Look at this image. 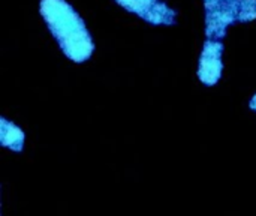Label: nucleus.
I'll return each mask as SVG.
<instances>
[{
  "label": "nucleus",
  "mask_w": 256,
  "mask_h": 216,
  "mask_svg": "<svg viewBox=\"0 0 256 216\" xmlns=\"http://www.w3.org/2000/svg\"><path fill=\"white\" fill-rule=\"evenodd\" d=\"M39 11L63 54L75 62H87L93 51V38L81 15L66 0H40Z\"/></svg>",
  "instance_id": "obj_1"
},
{
  "label": "nucleus",
  "mask_w": 256,
  "mask_h": 216,
  "mask_svg": "<svg viewBox=\"0 0 256 216\" xmlns=\"http://www.w3.org/2000/svg\"><path fill=\"white\" fill-rule=\"evenodd\" d=\"M204 11L207 39L224 41L228 29L242 23L240 0H204Z\"/></svg>",
  "instance_id": "obj_2"
},
{
  "label": "nucleus",
  "mask_w": 256,
  "mask_h": 216,
  "mask_svg": "<svg viewBox=\"0 0 256 216\" xmlns=\"http://www.w3.org/2000/svg\"><path fill=\"white\" fill-rule=\"evenodd\" d=\"M128 12H132L153 26H174L177 12L162 0H116Z\"/></svg>",
  "instance_id": "obj_3"
},
{
  "label": "nucleus",
  "mask_w": 256,
  "mask_h": 216,
  "mask_svg": "<svg viewBox=\"0 0 256 216\" xmlns=\"http://www.w3.org/2000/svg\"><path fill=\"white\" fill-rule=\"evenodd\" d=\"M222 54H224L222 41L206 39L198 63V78L204 86L213 87L222 78V72H224Z\"/></svg>",
  "instance_id": "obj_4"
},
{
  "label": "nucleus",
  "mask_w": 256,
  "mask_h": 216,
  "mask_svg": "<svg viewBox=\"0 0 256 216\" xmlns=\"http://www.w3.org/2000/svg\"><path fill=\"white\" fill-rule=\"evenodd\" d=\"M0 144L14 153H21L26 146V132L12 120L0 117Z\"/></svg>",
  "instance_id": "obj_5"
},
{
  "label": "nucleus",
  "mask_w": 256,
  "mask_h": 216,
  "mask_svg": "<svg viewBox=\"0 0 256 216\" xmlns=\"http://www.w3.org/2000/svg\"><path fill=\"white\" fill-rule=\"evenodd\" d=\"M249 108L256 113V93L252 96V98H250V101H249Z\"/></svg>",
  "instance_id": "obj_6"
}]
</instances>
